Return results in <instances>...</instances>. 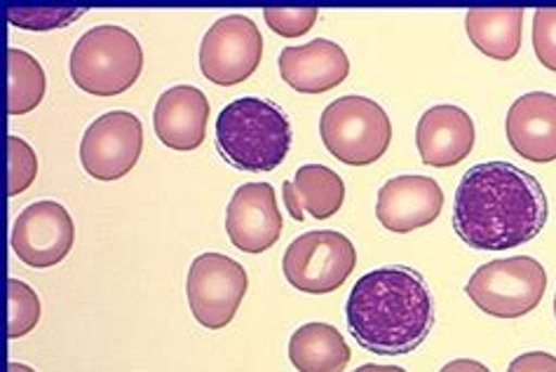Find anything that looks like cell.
<instances>
[{"instance_id":"5bb4252c","label":"cell","mask_w":556,"mask_h":372,"mask_svg":"<svg viewBox=\"0 0 556 372\" xmlns=\"http://www.w3.org/2000/svg\"><path fill=\"white\" fill-rule=\"evenodd\" d=\"M210 101L202 89L193 85L169 87L160 94L153 111V127L157 139L172 151L190 153L207 139Z\"/></svg>"},{"instance_id":"4fadbf2b","label":"cell","mask_w":556,"mask_h":372,"mask_svg":"<svg viewBox=\"0 0 556 372\" xmlns=\"http://www.w3.org/2000/svg\"><path fill=\"white\" fill-rule=\"evenodd\" d=\"M444 208V190L434 178L408 174L390 178L378 190L376 218L390 232L408 234L428 228Z\"/></svg>"},{"instance_id":"277c9868","label":"cell","mask_w":556,"mask_h":372,"mask_svg":"<svg viewBox=\"0 0 556 372\" xmlns=\"http://www.w3.org/2000/svg\"><path fill=\"white\" fill-rule=\"evenodd\" d=\"M71 78L92 97H118L143 70L137 36L123 26L101 24L83 34L68 59Z\"/></svg>"},{"instance_id":"44dd1931","label":"cell","mask_w":556,"mask_h":372,"mask_svg":"<svg viewBox=\"0 0 556 372\" xmlns=\"http://www.w3.org/2000/svg\"><path fill=\"white\" fill-rule=\"evenodd\" d=\"M48 78L38 59L20 48L8 50V113L26 115L40 106Z\"/></svg>"},{"instance_id":"603a6c76","label":"cell","mask_w":556,"mask_h":372,"mask_svg":"<svg viewBox=\"0 0 556 372\" xmlns=\"http://www.w3.org/2000/svg\"><path fill=\"white\" fill-rule=\"evenodd\" d=\"M8 293H10L8 337L20 339L31 333L40 321V297L31 286L24 284L20 279L8 281Z\"/></svg>"},{"instance_id":"ba28073f","label":"cell","mask_w":556,"mask_h":372,"mask_svg":"<svg viewBox=\"0 0 556 372\" xmlns=\"http://www.w3.org/2000/svg\"><path fill=\"white\" fill-rule=\"evenodd\" d=\"M247 286L249 279L238 260L224 256V253H202L190 262L186 279L190 311L204 329H226L238 315Z\"/></svg>"},{"instance_id":"4316f807","label":"cell","mask_w":556,"mask_h":372,"mask_svg":"<svg viewBox=\"0 0 556 372\" xmlns=\"http://www.w3.org/2000/svg\"><path fill=\"white\" fill-rule=\"evenodd\" d=\"M507 372H556V356L547 351H526L509 363Z\"/></svg>"},{"instance_id":"8992f818","label":"cell","mask_w":556,"mask_h":372,"mask_svg":"<svg viewBox=\"0 0 556 372\" xmlns=\"http://www.w3.org/2000/svg\"><path fill=\"white\" fill-rule=\"evenodd\" d=\"M547 272L531 256L503 258L481 265L470 277L465 293L470 300L495 319H519L543 303Z\"/></svg>"},{"instance_id":"d6986e66","label":"cell","mask_w":556,"mask_h":372,"mask_svg":"<svg viewBox=\"0 0 556 372\" xmlns=\"http://www.w3.org/2000/svg\"><path fill=\"white\" fill-rule=\"evenodd\" d=\"M353 351L329 323H305L289 339V361L299 372H345Z\"/></svg>"},{"instance_id":"484cf974","label":"cell","mask_w":556,"mask_h":372,"mask_svg":"<svg viewBox=\"0 0 556 372\" xmlns=\"http://www.w3.org/2000/svg\"><path fill=\"white\" fill-rule=\"evenodd\" d=\"M533 50L540 59V64L556 73V8L535 10Z\"/></svg>"},{"instance_id":"5b68a950","label":"cell","mask_w":556,"mask_h":372,"mask_svg":"<svg viewBox=\"0 0 556 372\" xmlns=\"http://www.w3.org/2000/svg\"><path fill=\"white\" fill-rule=\"evenodd\" d=\"M319 133L327 151L348 167H369L388 153L392 123L367 97H341L321 111Z\"/></svg>"},{"instance_id":"83f0119b","label":"cell","mask_w":556,"mask_h":372,"mask_svg":"<svg viewBox=\"0 0 556 372\" xmlns=\"http://www.w3.org/2000/svg\"><path fill=\"white\" fill-rule=\"evenodd\" d=\"M439 372H491V370L475 359H456V361L446 363Z\"/></svg>"},{"instance_id":"d4e9b609","label":"cell","mask_w":556,"mask_h":372,"mask_svg":"<svg viewBox=\"0 0 556 372\" xmlns=\"http://www.w3.org/2000/svg\"><path fill=\"white\" fill-rule=\"evenodd\" d=\"M263 17L277 36L299 38L317 24L319 12L315 8H268L263 10Z\"/></svg>"},{"instance_id":"ffe728a7","label":"cell","mask_w":556,"mask_h":372,"mask_svg":"<svg viewBox=\"0 0 556 372\" xmlns=\"http://www.w3.org/2000/svg\"><path fill=\"white\" fill-rule=\"evenodd\" d=\"M465 31L481 54L497 59V62H509L521 50L523 10H470L465 14Z\"/></svg>"},{"instance_id":"3957f363","label":"cell","mask_w":556,"mask_h":372,"mask_svg":"<svg viewBox=\"0 0 556 372\" xmlns=\"http://www.w3.org/2000/svg\"><path fill=\"white\" fill-rule=\"evenodd\" d=\"M294 131L277 103L242 97L216 117V147L230 167L242 171H273L289 155Z\"/></svg>"},{"instance_id":"30bf717a","label":"cell","mask_w":556,"mask_h":372,"mask_svg":"<svg viewBox=\"0 0 556 372\" xmlns=\"http://www.w3.org/2000/svg\"><path fill=\"white\" fill-rule=\"evenodd\" d=\"M143 151V127L137 115L111 111L87 127L80 141L83 169L97 181H118L137 167Z\"/></svg>"},{"instance_id":"4dcf8cb0","label":"cell","mask_w":556,"mask_h":372,"mask_svg":"<svg viewBox=\"0 0 556 372\" xmlns=\"http://www.w3.org/2000/svg\"><path fill=\"white\" fill-rule=\"evenodd\" d=\"M554 317H556V295H554Z\"/></svg>"},{"instance_id":"e0dca14e","label":"cell","mask_w":556,"mask_h":372,"mask_svg":"<svg viewBox=\"0 0 556 372\" xmlns=\"http://www.w3.org/2000/svg\"><path fill=\"white\" fill-rule=\"evenodd\" d=\"M505 131L515 153L538 165H549L556 159V94L519 97L507 111Z\"/></svg>"},{"instance_id":"f546056e","label":"cell","mask_w":556,"mask_h":372,"mask_svg":"<svg viewBox=\"0 0 556 372\" xmlns=\"http://www.w3.org/2000/svg\"><path fill=\"white\" fill-rule=\"evenodd\" d=\"M8 372H36L31 365H24V363H10Z\"/></svg>"},{"instance_id":"7a4b0ae2","label":"cell","mask_w":556,"mask_h":372,"mask_svg":"<svg viewBox=\"0 0 556 372\" xmlns=\"http://www.w3.org/2000/svg\"><path fill=\"white\" fill-rule=\"evenodd\" d=\"M345 317L359 347L376 356H406L434 329V297L412 267L388 265L357 279Z\"/></svg>"},{"instance_id":"52a82bcc","label":"cell","mask_w":556,"mask_h":372,"mask_svg":"<svg viewBox=\"0 0 556 372\" xmlns=\"http://www.w3.org/2000/svg\"><path fill=\"white\" fill-rule=\"evenodd\" d=\"M355 267V244L336 230H313L296 236L282 258L285 279L296 291L308 295L339 291Z\"/></svg>"},{"instance_id":"9c48e42d","label":"cell","mask_w":556,"mask_h":372,"mask_svg":"<svg viewBox=\"0 0 556 372\" xmlns=\"http://www.w3.org/2000/svg\"><path fill=\"white\" fill-rule=\"evenodd\" d=\"M263 56V36L254 20L228 14L210 26L200 42V70L214 85L232 87L252 78Z\"/></svg>"},{"instance_id":"8fae6325","label":"cell","mask_w":556,"mask_h":372,"mask_svg":"<svg viewBox=\"0 0 556 372\" xmlns=\"http://www.w3.org/2000/svg\"><path fill=\"white\" fill-rule=\"evenodd\" d=\"M12 251L24 265L48 270L60 265L76 242V226L60 202L40 200L28 204L14 220Z\"/></svg>"},{"instance_id":"f1b7e54d","label":"cell","mask_w":556,"mask_h":372,"mask_svg":"<svg viewBox=\"0 0 556 372\" xmlns=\"http://www.w3.org/2000/svg\"><path fill=\"white\" fill-rule=\"evenodd\" d=\"M353 372H406L400 365H378V363H367V365H359Z\"/></svg>"},{"instance_id":"ac0fdd59","label":"cell","mask_w":556,"mask_h":372,"mask_svg":"<svg viewBox=\"0 0 556 372\" xmlns=\"http://www.w3.org/2000/svg\"><path fill=\"white\" fill-rule=\"evenodd\" d=\"M282 200L296 222H303L305 216L327 220L341 211L345 183L339 174L325 165H303L294 181L282 183Z\"/></svg>"},{"instance_id":"9a60e30c","label":"cell","mask_w":556,"mask_h":372,"mask_svg":"<svg viewBox=\"0 0 556 372\" xmlns=\"http://www.w3.org/2000/svg\"><path fill=\"white\" fill-rule=\"evenodd\" d=\"M475 123L467 111L442 103L422 113L416 127V145L420 159L428 167L448 169L456 167L472 153Z\"/></svg>"},{"instance_id":"6da1fadb","label":"cell","mask_w":556,"mask_h":372,"mask_svg":"<svg viewBox=\"0 0 556 372\" xmlns=\"http://www.w3.org/2000/svg\"><path fill=\"white\" fill-rule=\"evenodd\" d=\"M549 218L538 178L511 162L470 167L453 200V230L470 248L507 251L533 242Z\"/></svg>"},{"instance_id":"7c38bea8","label":"cell","mask_w":556,"mask_h":372,"mask_svg":"<svg viewBox=\"0 0 556 372\" xmlns=\"http://www.w3.org/2000/svg\"><path fill=\"white\" fill-rule=\"evenodd\" d=\"M282 214L270 183L240 185L226 208V232L236 248L263 253L277 244L282 234Z\"/></svg>"},{"instance_id":"7402d4cb","label":"cell","mask_w":556,"mask_h":372,"mask_svg":"<svg viewBox=\"0 0 556 372\" xmlns=\"http://www.w3.org/2000/svg\"><path fill=\"white\" fill-rule=\"evenodd\" d=\"M8 22L31 31H50L78 22L87 12L85 8H54V5H5Z\"/></svg>"},{"instance_id":"cb8c5ba5","label":"cell","mask_w":556,"mask_h":372,"mask_svg":"<svg viewBox=\"0 0 556 372\" xmlns=\"http://www.w3.org/2000/svg\"><path fill=\"white\" fill-rule=\"evenodd\" d=\"M8 153H10V181H8V195L17 197L26 188H31L38 176V157L34 147L24 139L12 137L8 139Z\"/></svg>"},{"instance_id":"2e32d148","label":"cell","mask_w":556,"mask_h":372,"mask_svg":"<svg viewBox=\"0 0 556 372\" xmlns=\"http://www.w3.org/2000/svg\"><path fill=\"white\" fill-rule=\"evenodd\" d=\"M282 80L301 94H325L350 76V56L341 44L315 38L301 48H285L277 59Z\"/></svg>"}]
</instances>
